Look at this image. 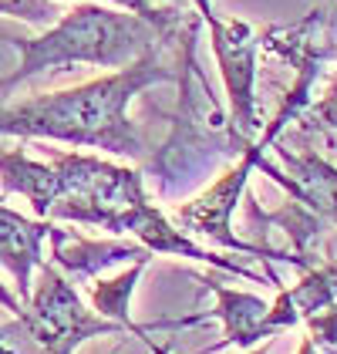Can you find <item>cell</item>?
Instances as JSON below:
<instances>
[{"instance_id": "8992f818", "label": "cell", "mask_w": 337, "mask_h": 354, "mask_svg": "<svg viewBox=\"0 0 337 354\" xmlns=\"http://www.w3.org/2000/svg\"><path fill=\"white\" fill-rule=\"evenodd\" d=\"M277 159L283 162L273 165L270 159H256V169L267 172L273 183H280L290 192V199H297L304 209H310L320 223L337 226V165L320 159L317 152H290L277 145Z\"/></svg>"}, {"instance_id": "2e32d148", "label": "cell", "mask_w": 337, "mask_h": 354, "mask_svg": "<svg viewBox=\"0 0 337 354\" xmlns=\"http://www.w3.org/2000/svg\"><path fill=\"white\" fill-rule=\"evenodd\" d=\"M297 354H320V351L310 344V337H304V341H300V351H297Z\"/></svg>"}, {"instance_id": "6da1fadb", "label": "cell", "mask_w": 337, "mask_h": 354, "mask_svg": "<svg viewBox=\"0 0 337 354\" xmlns=\"http://www.w3.org/2000/svg\"><path fill=\"white\" fill-rule=\"evenodd\" d=\"M162 48H152L148 55L125 64L108 78L78 84L68 91L37 95L17 105H0V136L51 138L81 149H102L122 159H145L148 145L135 129V122L128 118V105L148 84L175 78L179 68H166L159 61Z\"/></svg>"}, {"instance_id": "e0dca14e", "label": "cell", "mask_w": 337, "mask_h": 354, "mask_svg": "<svg viewBox=\"0 0 337 354\" xmlns=\"http://www.w3.org/2000/svg\"><path fill=\"white\" fill-rule=\"evenodd\" d=\"M256 354H267V348H260V351H256Z\"/></svg>"}, {"instance_id": "9a60e30c", "label": "cell", "mask_w": 337, "mask_h": 354, "mask_svg": "<svg viewBox=\"0 0 337 354\" xmlns=\"http://www.w3.org/2000/svg\"><path fill=\"white\" fill-rule=\"evenodd\" d=\"M0 307H7L14 317H21V314H24V304H21V297H17V294H10V287H3V283H0Z\"/></svg>"}, {"instance_id": "5b68a950", "label": "cell", "mask_w": 337, "mask_h": 354, "mask_svg": "<svg viewBox=\"0 0 337 354\" xmlns=\"http://www.w3.org/2000/svg\"><path fill=\"white\" fill-rule=\"evenodd\" d=\"M199 17L206 21L209 37H213V51L220 61L229 95V129L240 132L243 138H253L260 132V111L253 98V78H256V48H260V34H253L243 21H223L213 14L209 0H196Z\"/></svg>"}, {"instance_id": "3957f363", "label": "cell", "mask_w": 337, "mask_h": 354, "mask_svg": "<svg viewBox=\"0 0 337 354\" xmlns=\"http://www.w3.org/2000/svg\"><path fill=\"white\" fill-rule=\"evenodd\" d=\"M57 172V199L48 219L102 226L112 236L132 233L135 219L152 206L142 172L78 152H51Z\"/></svg>"}, {"instance_id": "8fae6325", "label": "cell", "mask_w": 337, "mask_h": 354, "mask_svg": "<svg viewBox=\"0 0 337 354\" xmlns=\"http://www.w3.org/2000/svg\"><path fill=\"white\" fill-rule=\"evenodd\" d=\"M304 132H337V75L331 78L320 102H314L297 115Z\"/></svg>"}, {"instance_id": "ac0fdd59", "label": "cell", "mask_w": 337, "mask_h": 354, "mask_svg": "<svg viewBox=\"0 0 337 354\" xmlns=\"http://www.w3.org/2000/svg\"><path fill=\"white\" fill-rule=\"evenodd\" d=\"M334 61H337V51H334Z\"/></svg>"}, {"instance_id": "9c48e42d", "label": "cell", "mask_w": 337, "mask_h": 354, "mask_svg": "<svg viewBox=\"0 0 337 354\" xmlns=\"http://www.w3.org/2000/svg\"><path fill=\"white\" fill-rule=\"evenodd\" d=\"M206 287L216 294V310H209V314H193V317L175 321V324H196V321H206V317L223 321V341L213 344L209 351H220V348H226V344L253 348L260 337H267V330H263L267 310H270L267 300L253 297V294H243V290H229V287L213 283V280H206Z\"/></svg>"}, {"instance_id": "30bf717a", "label": "cell", "mask_w": 337, "mask_h": 354, "mask_svg": "<svg viewBox=\"0 0 337 354\" xmlns=\"http://www.w3.org/2000/svg\"><path fill=\"white\" fill-rule=\"evenodd\" d=\"M142 270H145V263H132L125 273H118L112 280H98L95 287H91V307L102 314V317H108V321H118V324L125 327L128 334H135L142 337L145 344H148V351L152 354H168L162 344H155L152 337H148V327H139L132 321V310H128V304H132V294H135V283H139Z\"/></svg>"}, {"instance_id": "5bb4252c", "label": "cell", "mask_w": 337, "mask_h": 354, "mask_svg": "<svg viewBox=\"0 0 337 354\" xmlns=\"http://www.w3.org/2000/svg\"><path fill=\"white\" fill-rule=\"evenodd\" d=\"M108 3H118V7H125V10H132V14H139L145 21H152V24H159V28L166 30H175V10H168V7H152L148 0H108Z\"/></svg>"}, {"instance_id": "4fadbf2b", "label": "cell", "mask_w": 337, "mask_h": 354, "mask_svg": "<svg viewBox=\"0 0 337 354\" xmlns=\"http://www.w3.org/2000/svg\"><path fill=\"white\" fill-rule=\"evenodd\" d=\"M304 321H307L310 344L320 354H337V300L320 307V310H314Z\"/></svg>"}, {"instance_id": "277c9868", "label": "cell", "mask_w": 337, "mask_h": 354, "mask_svg": "<svg viewBox=\"0 0 337 354\" xmlns=\"http://www.w3.org/2000/svg\"><path fill=\"white\" fill-rule=\"evenodd\" d=\"M41 283L30 290L24 314L14 317V330L28 337L34 354H75L84 341L122 334L118 321L102 317L98 310H88L75 290V283L64 277L57 263H41Z\"/></svg>"}, {"instance_id": "ba28073f", "label": "cell", "mask_w": 337, "mask_h": 354, "mask_svg": "<svg viewBox=\"0 0 337 354\" xmlns=\"http://www.w3.org/2000/svg\"><path fill=\"white\" fill-rule=\"evenodd\" d=\"M51 246H55V263L64 273L78 277H98L108 267L122 263H148L152 250L142 243H125V240H84L71 230H51Z\"/></svg>"}, {"instance_id": "7c38bea8", "label": "cell", "mask_w": 337, "mask_h": 354, "mask_svg": "<svg viewBox=\"0 0 337 354\" xmlns=\"http://www.w3.org/2000/svg\"><path fill=\"white\" fill-rule=\"evenodd\" d=\"M0 14H10V17H21L28 24H57L61 17V0H0Z\"/></svg>"}, {"instance_id": "7a4b0ae2", "label": "cell", "mask_w": 337, "mask_h": 354, "mask_svg": "<svg viewBox=\"0 0 337 354\" xmlns=\"http://www.w3.org/2000/svg\"><path fill=\"white\" fill-rule=\"evenodd\" d=\"M175 30H166L139 14H122L98 3H78L68 10L51 30L37 37H10L21 64L14 75L0 82V91H10L21 82L75 71L78 64H98V68H125L152 48H162L172 41Z\"/></svg>"}, {"instance_id": "52a82bcc", "label": "cell", "mask_w": 337, "mask_h": 354, "mask_svg": "<svg viewBox=\"0 0 337 354\" xmlns=\"http://www.w3.org/2000/svg\"><path fill=\"white\" fill-rule=\"evenodd\" d=\"M51 230L55 226L48 219L21 216L0 199V267L14 277V294L21 297V304L30 300V277L44 263V240L51 236Z\"/></svg>"}]
</instances>
